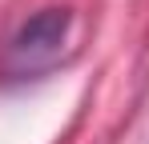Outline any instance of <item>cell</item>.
Returning <instances> with one entry per match:
<instances>
[{"label": "cell", "mask_w": 149, "mask_h": 144, "mask_svg": "<svg viewBox=\"0 0 149 144\" xmlns=\"http://www.w3.org/2000/svg\"><path fill=\"white\" fill-rule=\"evenodd\" d=\"M69 24H73L69 8H45V12H36V16L16 32L12 52H8V64L16 72L49 68L52 60H56V52H61V44H65Z\"/></svg>", "instance_id": "obj_1"}]
</instances>
